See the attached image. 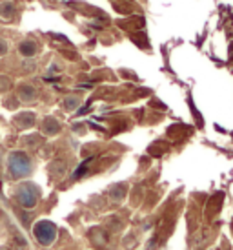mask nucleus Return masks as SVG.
<instances>
[{"label":"nucleus","mask_w":233,"mask_h":250,"mask_svg":"<svg viewBox=\"0 0 233 250\" xmlns=\"http://www.w3.org/2000/svg\"><path fill=\"white\" fill-rule=\"evenodd\" d=\"M7 167H9V174L13 175L15 179H20V177L29 175V172H31V161H29L26 153L13 152L9 155Z\"/></svg>","instance_id":"f257e3e1"},{"label":"nucleus","mask_w":233,"mask_h":250,"mask_svg":"<svg viewBox=\"0 0 233 250\" xmlns=\"http://www.w3.org/2000/svg\"><path fill=\"white\" fill-rule=\"evenodd\" d=\"M35 44L33 42H24L20 46V53L22 55H26V57H31V55H35Z\"/></svg>","instance_id":"20e7f679"},{"label":"nucleus","mask_w":233,"mask_h":250,"mask_svg":"<svg viewBox=\"0 0 233 250\" xmlns=\"http://www.w3.org/2000/svg\"><path fill=\"white\" fill-rule=\"evenodd\" d=\"M33 232H35V237L39 239V243L44 245V247L51 245L57 239V227L51 221L37 223V227H35Z\"/></svg>","instance_id":"7ed1b4c3"},{"label":"nucleus","mask_w":233,"mask_h":250,"mask_svg":"<svg viewBox=\"0 0 233 250\" xmlns=\"http://www.w3.org/2000/svg\"><path fill=\"white\" fill-rule=\"evenodd\" d=\"M15 195H17V199H19V203H20L22 207L31 208L39 201L40 192H39V188L35 187L33 183H24V185H20V187L17 188V194Z\"/></svg>","instance_id":"f03ea898"}]
</instances>
